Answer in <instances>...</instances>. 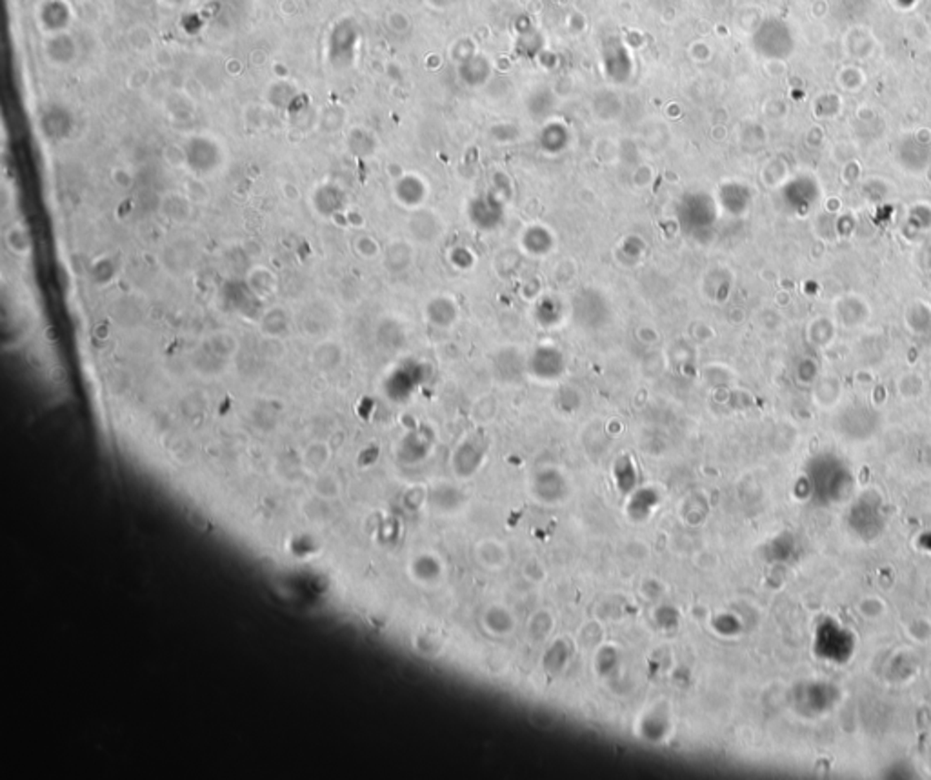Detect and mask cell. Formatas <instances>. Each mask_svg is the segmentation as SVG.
Wrapping results in <instances>:
<instances>
[{
  "label": "cell",
  "mask_w": 931,
  "mask_h": 780,
  "mask_svg": "<svg viewBox=\"0 0 931 780\" xmlns=\"http://www.w3.org/2000/svg\"><path fill=\"white\" fill-rule=\"evenodd\" d=\"M4 238L8 250L13 255H17V257H27V255L31 253V250H33L31 235L24 226H13V228L6 233Z\"/></svg>",
  "instance_id": "6da1fadb"
},
{
  "label": "cell",
  "mask_w": 931,
  "mask_h": 780,
  "mask_svg": "<svg viewBox=\"0 0 931 780\" xmlns=\"http://www.w3.org/2000/svg\"><path fill=\"white\" fill-rule=\"evenodd\" d=\"M248 282H250V290L259 298L269 297L273 291L277 290V281H275V276H273V273L268 268L253 269Z\"/></svg>",
  "instance_id": "7a4b0ae2"
},
{
  "label": "cell",
  "mask_w": 931,
  "mask_h": 780,
  "mask_svg": "<svg viewBox=\"0 0 931 780\" xmlns=\"http://www.w3.org/2000/svg\"><path fill=\"white\" fill-rule=\"evenodd\" d=\"M313 360L319 368L331 369L342 360V350L337 342H322L313 353Z\"/></svg>",
  "instance_id": "3957f363"
},
{
  "label": "cell",
  "mask_w": 931,
  "mask_h": 780,
  "mask_svg": "<svg viewBox=\"0 0 931 780\" xmlns=\"http://www.w3.org/2000/svg\"><path fill=\"white\" fill-rule=\"evenodd\" d=\"M260 329L266 335H269V337H278V335H282L288 329V317H285L282 309L273 307L271 312L266 313L264 319L260 320Z\"/></svg>",
  "instance_id": "277c9868"
},
{
  "label": "cell",
  "mask_w": 931,
  "mask_h": 780,
  "mask_svg": "<svg viewBox=\"0 0 931 780\" xmlns=\"http://www.w3.org/2000/svg\"><path fill=\"white\" fill-rule=\"evenodd\" d=\"M357 250H359V253H361L364 259H373L375 255H377V244H375V241H371L369 237H362L357 241Z\"/></svg>",
  "instance_id": "5b68a950"
}]
</instances>
